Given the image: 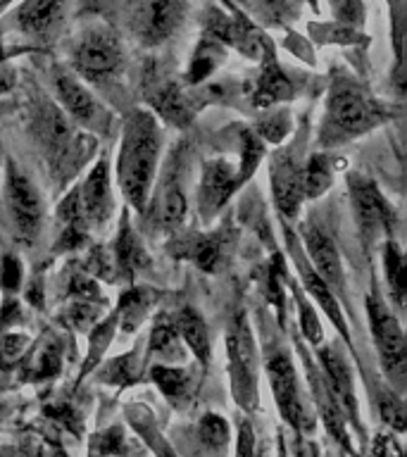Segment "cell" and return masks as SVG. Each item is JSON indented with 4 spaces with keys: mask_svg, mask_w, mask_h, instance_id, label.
Returning <instances> with one entry per match:
<instances>
[{
    "mask_svg": "<svg viewBox=\"0 0 407 457\" xmlns=\"http://www.w3.org/2000/svg\"><path fill=\"white\" fill-rule=\"evenodd\" d=\"M367 312H370L371 334H374V343H377L386 377H388L395 391L403 393L407 371V350L403 328H400L398 320L393 317V312L377 291L371 293V298L367 300Z\"/></svg>",
    "mask_w": 407,
    "mask_h": 457,
    "instance_id": "5b68a950",
    "label": "cell"
},
{
    "mask_svg": "<svg viewBox=\"0 0 407 457\" xmlns=\"http://www.w3.org/2000/svg\"><path fill=\"white\" fill-rule=\"evenodd\" d=\"M129 414V421L134 424V428L138 434L143 436V441L148 443L150 448L155 450L157 457H177V453L164 443V436L157 434L155 428V421H153V414L148 410H143V407H129L127 410Z\"/></svg>",
    "mask_w": 407,
    "mask_h": 457,
    "instance_id": "4316f807",
    "label": "cell"
},
{
    "mask_svg": "<svg viewBox=\"0 0 407 457\" xmlns=\"http://www.w3.org/2000/svg\"><path fill=\"white\" fill-rule=\"evenodd\" d=\"M367 457H403V450H400V443L393 436L377 434Z\"/></svg>",
    "mask_w": 407,
    "mask_h": 457,
    "instance_id": "f35d334b",
    "label": "cell"
},
{
    "mask_svg": "<svg viewBox=\"0 0 407 457\" xmlns=\"http://www.w3.org/2000/svg\"><path fill=\"white\" fill-rule=\"evenodd\" d=\"M21 284V264L17 257L5 255L0 260V286L7 293H14Z\"/></svg>",
    "mask_w": 407,
    "mask_h": 457,
    "instance_id": "d590c367",
    "label": "cell"
},
{
    "mask_svg": "<svg viewBox=\"0 0 407 457\" xmlns=\"http://www.w3.org/2000/svg\"><path fill=\"white\" fill-rule=\"evenodd\" d=\"M3 414H5V405L0 403V420H3Z\"/></svg>",
    "mask_w": 407,
    "mask_h": 457,
    "instance_id": "7dc6e473",
    "label": "cell"
},
{
    "mask_svg": "<svg viewBox=\"0 0 407 457\" xmlns=\"http://www.w3.org/2000/svg\"><path fill=\"white\" fill-rule=\"evenodd\" d=\"M386 120L377 100L370 98L353 84H336L327 103V114L321 121L320 143L327 148L367 134Z\"/></svg>",
    "mask_w": 407,
    "mask_h": 457,
    "instance_id": "7a4b0ae2",
    "label": "cell"
},
{
    "mask_svg": "<svg viewBox=\"0 0 407 457\" xmlns=\"http://www.w3.org/2000/svg\"><path fill=\"white\" fill-rule=\"evenodd\" d=\"M186 255L191 257L193 262L203 267V270H214L217 264H220V255H221V243L217 238H200V241L191 243V248Z\"/></svg>",
    "mask_w": 407,
    "mask_h": 457,
    "instance_id": "1f68e13d",
    "label": "cell"
},
{
    "mask_svg": "<svg viewBox=\"0 0 407 457\" xmlns=\"http://www.w3.org/2000/svg\"><path fill=\"white\" fill-rule=\"evenodd\" d=\"M286 98H293V84L284 77V71L278 70L277 62H267L262 67V74L257 77L253 100L257 105H271V103Z\"/></svg>",
    "mask_w": 407,
    "mask_h": 457,
    "instance_id": "603a6c76",
    "label": "cell"
},
{
    "mask_svg": "<svg viewBox=\"0 0 407 457\" xmlns=\"http://www.w3.org/2000/svg\"><path fill=\"white\" fill-rule=\"evenodd\" d=\"M117 255H120V264L127 271L141 270V264H145V253H143V245L138 243L136 234L129 227V221H124L120 234V243H117Z\"/></svg>",
    "mask_w": 407,
    "mask_h": 457,
    "instance_id": "f546056e",
    "label": "cell"
},
{
    "mask_svg": "<svg viewBox=\"0 0 407 457\" xmlns=\"http://www.w3.org/2000/svg\"><path fill=\"white\" fill-rule=\"evenodd\" d=\"M186 14L184 0H141L134 10V31L143 43L167 41Z\"/></svg>",
    "mask_w": 407,
    "mask_h": 457,
    "instance_id": "9c48e42d",
    "label": "cell"
},
{
    "mask_svg": "<svg viewBox=\"0 0 407 457\" xmlns=\"http://www.w3.org/2000/svg\"><path fill=\"white\" fill-rule=\"evenodd\" d=\"M291 250L295 253V262H298V271L300 277H303V284H305V288L314 295V300L320 303L321 310L334 320L336 328L341 331L345 338H348V331H345V324H343V317H341V307H338V303H336L334 293H331V288L327 286V281L317 274V271L312 270V264H310V260H307L305 255H300V250L295 248V245H291Z\"/></svg>",
    "mask_w": 407,
    "mask_h": 457,
    "instance_id": "ffe728a7",
    "label": "cell"
},
{
    "mask_svg": "<svg viewBox=\"0 0 407 457\" xmlns=\"http://www.w3.org/2000/svg\"><path fill=\"white\" fill-rule=\"evenodd\" d=\"M384 267H386V278L391 286L393 298L398 305H403V291H405V281H403V253L398 250L395 243H386L384 248Z\"/></svg>",
    "mask_w": 407,
    "mask_h": 457,
    "instance_id": "4dcf8cb0",
    "label": "cell"
},
{
    "mask_svg": "<svg viewBox=\"0 0 407 457\" xmlns=\"http://www.w3.org/2000/svg\"><path fill=\"white\" fill-rule=\"evenodd\" d=\"M241 177L227 160H210L203 167V181H200L198 203L203 210V217L210 220L217 210L228 200V195L236 191Z\"/></svg>",
    "mask_w": 407,
    "mask_h": 457,
    "instance_id": "5bb4252c",
    "label": "cell"
},
{
    "mask_svg": "<svg viewBox=\"0 0 407 457\" xmlns=\"http://www.w3.org/2000/svg\"><path fill=\"white\" fill-rule=\"evenodd\" d=\"M100 378L105 384L114 386H127L141 381V357H138V350H131L127 355L110 360L105 370H100Z\"/></svg>",
    "mask_w": 407,
    "mask_h": 457,
    "instance_id": "484cf974",
    "label": "cell"
},
{
    "mask_svg": "<svg viewBox=\"0 0 407 457\" xmlns=\"http://www.w3.org/2000/svg\"><path fill=\"white\" fill-rule=\"evenodd\" d=\"M174 327H177L181 341L195 353L200 367L205 370L210 364V338H207V327L203 324V317L198 312H193L191 307H186L174 320Z\"/></svg>",
    "mask_w": 407,
    "mask_h": 457,
    "instance_id": "44dd1931",
    "label": "cell"
},
{
    "mask_svg": "<svg viewBox=\"0 0 407 457\" xmlns=\"http://www.w3.org/2000/svg\"><path fill=\"white\" fill-rule=\"evenodd\" d=\"M293 457H320V445L307 438V436L295 434V441H293Z\"/></svg>",
    "mask_w": 407,
    "mask_h": 457,
    "instance_id": "b9f144b4",
    "label": "cell"
},
{
    "mask_svg": "<svg viewBox=\"0 0 407 457\" xmlns=\"http://www.w3.org/2000/svg\"><path fill=\"white\" fill-rule=\"evenodd\" d=\"M220 48H217V43H210L205 41L203 46L198 48L195 57H193V64H191V71H188V79L191 81H200V79H205L210 71L214 70V64L220 62Z\"/></svg>",
    "mask_w": 407,
    "mask_h": 457,
    "instance_id": "836d02e7",
    "label": "cell"
},
{
    "mask_svg": "<svg viewBox=\"0 0 407 457\" xmlns=\"http://www.w3.org/2000/svg\"><path fill=\"white\" fill-rule=\"evenodd\" d=\"M303 241H305L307 255H310V264H314V271L327 281L328 288L331 286L341 288L343 270L334 241L320 227H314V224H307L303 228Z\"/></svg>",
    "mask_w": 407,
    "mask_h": 457,
    "instance_id": "2e32d148",
    "label": "cell"
},
{
    "mask_svg": "<svg viewBox=\"0 0 407 457\" xmlns=\"http://www.w3.org/2000/svg\"><path fill=\"white\" fill-rule=\"evenodd\" d=\"M378 412H381V420L393 428L403 434L405 431V407H403V400H400V393H386L378 398Z\"/></svg>",
    "mask_w": 407,
    "mask_h": 457,
    "instance_id": "d6a6232c",
    "label": "cell"
},
{
    "mask_svg": "<svg viewBox=\"0 0 407 457\" xmlns=\"http://www.w3.org/2000/svg\"><path fill=\"white\" fill-rule=\"evenodd\" d=\"M295 293H298V291H295ZM298 305H300V314H303V317H300V327H303V334H305L307 341L317 345V343L321 341V327H320V321H317V317H314L312 310L307 307L305 298H303L300 293H298Z\"/></svg>",
    "mask_w": 407,
    "mask_h": 457,
    "instance_id": "8d00e7d4",
    "label": "cell"
},
{
    "mask_svg": "<svg viewBox=\"0 0 407 457\" xmlns=\"http://www.w3.org/2000/svg\"><path fill=\"white\" fill-rule=\"evenodd\" d=\"M55 93L64 110L79 120L86 127H105V110L98 105V100L93 98L91 93L86 91L84 86L79 84L77 79L70 74H57L55 77Z\"/></svg>",
    "mask_w": 407,
    "mask_h": 457,
    "instance_id": "9a60e30c",
    "label": "cell"
},
{
    "mask_svg": "<svg viewBox=\"0 0 407 457\" xmlns=\"http://www.w3.org/2000/svg\"><path fill=\"white\" fill-rule=\"evenodd\" d=\"M77 207L84 227H105L112 214V191H110V167L103 157L84 186L77 191Z\"/></svg>",
    "mask_w": 407,
    "mask_h": 457,
    "instance_id": "7c38bea8",
    "label": "cell"
},
{
    "mask_svg": "<svg viewBox=\"0 0 407 457\" xmlns=\"http://www.w3.org/2000/svg\"><path fill=\"white\" fill-rule=\"evenodd\" d=\"M260 131H262L264 138H270V141H281V138L288 134V117H286V112L274 114V117H270L267 121H262Z\"/></svg>",
    "mask_w": 407,
    "mask_h": 457,
    "instance_id": "60d3db41",
    "label": "cell"
},
{
    "mask_svg": "<svg viewBox=\"0 0 407 457\" xmlns=\"http://www.w3.org/2000/svg\"><path fill=\"white\" fill-rule=\"evenodd\" d=\"M255 431L250 427V421H243L238 428V438H236V457H255Z\"/></svg>",
    "mask_w": 407,
    "mask_h": 457,
    "instance_id": "ab89813d",
    "label": "cell"
},
{
    "mask_svg": "<svg viewBox=\"0 0 407 457\" xmlns=\"http://www.w3.org/2000/svg\"><path fill=\"white\" fill-rule=\"evenodd\" d=\"M320 374L327 384L331 398L341 410L343 420L350 421L355 427L357 434H362V424H360V410H357L355 386H353V371L348 362L336 348H321L320 350Z\"/></svg>",
    "mask_w": 407,
    "mask_h": 457,
    "instance_id": "30bf717a",
    "label": "cell"
},
{
    "mask_svg": "<svg viewBox=\"0 0 407 457\" xmlns=\"http://www.w3.org/2000/svg\"><path fill=\"white\" fill-rule=\"evenodd\" d=\"M150 353L160 357L162 364L184 360L181 336H179L174 321L157 320L155 328H153V336H150Z\"/></svg>",
    "mask_w": 407,
    "mask_h": 457,
    "instance_id": "cb8c5ba5",
    "label": "cell"
},
{
    "mask_svg": "<svg viewBox=\"0 0 407 457\" xmlns=\"http://www.w3.org/2000/svg\"><path fill=\"white\" fill-rule=\"evenodd\" d=\"M255 457H267V445H260V448H255Z\"/></svg>",
    "mask_w": 407,
    "mask_h": 457,
    "instance_id": "f6af8a7d",
    "label": "cell"
},
{
    "mask_svg": "<svg viewBox=\"0 0 407 457\" xmlns=\"http://www.w3.org/2000/svg\"><path fill=\"white\" fill-rule=\"evenodd\" d=\"M150 378L155 381L157 388L162 391L164 398L170 400L174 407H181V410H184V407L191 405L193 398H195L198 381H195L191 370L160 362L150 370Z\"/></svg>",
    "mask_w": 407,
    "mask_h": 457,
    "instance_id": "ac0fdd59",
    "label": "cell"
},
{
    "mask_svg": "<svg viewBox=\"0 0 407 457\" xmlns=\"http://www.w3.org/2000/svg\"><path fill=\"white\" fill-rule=\"evenodd\" d=\"M7 5H10V0H0V12H3Z\"/></svg>",
    "mask_w": 407,
    "mask_h": 457,
    "instance_id": "bcb514c9",
    "label": "cell"
},
{
    "mask_svg": "<svg viewBox=\"0 0 407 457\" xmlns=\"http://www.w3.org/2000/svg\"><path fill=\"white\" fill-rule=\"evenodd\" d=\"M12 84H14V71L7 67V62H3V60H0V93L10 91V88H12Z\"/></svg>",
    "mask_w": 407,
    "mask_h": 457,
    "instance_id": "7bdbcfd3",
    "label": "cell"
},
{
    "mask_svg": "<svg viewBox=\"0 0 407 457\" xmlns=\"http://www.w3.org/2000/svg\"><path fill=\"white\" fill-rule=\"evenodd\" d=\"M350 193H353V205H355L357 221H360L364 236L374 238V236L391 231L395 212L386 203V198L381 195L374 181L355 177L350 181Z\"/></svg>",
    "mask_w": 407,
    "mask_h": 457,
    "instance_id": "8fae6325",
    "label": "cell"
},
{
    "mask_svg": "<svg viewBox=\"0 0 407 457\" xmlns=\"http://www.w3.org/2000/svg\"><path fill=\"white\" fill-rule=\"evenodd\" d=\"M74 67L88 81H100V79L112 77L121 64V48L114 34L105 29H96L81 36V41L74 46L71 53Z\"/></svg>",
    "mask_w": 407,
    "mask_h": 457,
    "instance_id": "52a82bcc",
    "label": "cell"
},
{
    "mask_svg": "<svg viewBox=\"0 0 407 457\" xmlns=\"http://www.w3.org/2000/svg\"><path fill=\"white\" fill-rule=\"evenodd\" d=\"M134 453L121 427H110L91 441L88 457H129Z\"/></svg>",
    "mask_w": 407,
    "mask_h": 457,
    "instance_id": "83f0119b",
    "label": "cell"
},
{
    "mask_svg": "<svg viewBox=\"0 0 407 457\" xmlns=\"http://www.w3.org/2000/svg\"><path fill=\"white\" fill-rule=\"evenodd\" d=\"M160 129L155 117L145 110H134L127 114L124 134H121L120 160H117V181L124 198L141 212L150 198V188L155 181L157 160H160Z\"/></svg>",
    "mask_w": 407,
    "mask_h": 457,
    "instance_id": "6da1fadb",
    "label": "cell"
},
{
    "mask_svg": "<svg viewBox=\"0 0 407 457\" xmlns=\"http://www.w3.org/2000/svg\"><path fill=\"white\" fill-rule=\"evenodd\" d=\"M271 191L281 214L295 217L305 191H303V167L288 153H278L277 160L271 162Z\"/></svg>",
    "mask_w": 407,
    "mask_h": 457,
    "instance_id": "4fadbf2b",
    "label": "cell"
},
{
    "mask_svg": "<svg viewBox=\"0 0 407 457\" xmlns=\"http://www.w3.org/2000/svg\"><path fill=\"white\" fill-rule=\"evenodd\" d=\"M5 200L20 238L31 241L38 234V228H41L43 200L38 188L34 186V181L14 162H7Z\"/></svg>",
    "mask_w": 407,
    "mask_h": 457,
    "instance_id": "8992f818",
    "label": "cell"
},
{
    "mask_svg": "<svg viewBox=\"0 0 407 457\" xmlns=\"http://www.w3.org/2000/svg\"><path fill=\"white\" fill-rule=\"evenodd\" d=\"M264 370H267V378H270L281 420L298 436L312 434L314 427H317L312 403L307 400L305 391L300 386L291 357L286 355L281 348H270L264 355Z\"/></svg>",
    "mask_w": 407,
    "mask_h": 457,
    "instance_id": "3957f363",
    "label": "cell"
},
{
    "mask_svg": "<svg viewBox=\"0 0 407 457\" xmlns=\"http://www.w3.org/2000/svg\"><path fill=\"white\" fill-rule=\"evenodd\" d=\"M64 14V0H27L21 3L14 20L24 34L50 36L60 27Z\"/></svg>",
    "mask_w": 407,
    "mask_h": 457,
    "instance_id": "e0dca14e",
    "label": "cell"
},
{
    "mask_svg": "<svg viewBox=\"0 0 407 457\" xmlns=\"http://www.w3.org/2000/svg\"><path fill=\"white\" fill-rule=\"evenodd\" d=\"M0 457H64L57 448H50L48 443H36V445H21V448L0 450Z\"/></svg>",
    "mask_w": 407,
    "mask_h": 457,
    "instance_id": "74e56055",
    "label": "cell"
},
{
    "mask_svg": "<svg viewBox=\"0 0 407 457\" xmlns=\"http://www.w3.org/2000/svg\"><path fill=\"white\" fill-rule=\"evenodd\" d=\"M157 110L162 114L164 120L174 121V124H186L191 120V107H188V100L181 96L177 86H167L160 98H157Z\"/></svg>",
    "mask_w": 407,
    "mask_h": 457,
    "instance_id": "f1b7e54d",
    "label": "cell"
},
{
    "mask_svg": "<svg viewBox=\"0 0 407 457\" xmlns=\"http://www.w3.org/2000/svg\"><path fill=\"white\" fill-rule=\"evenodd\" d=\"M184 167V153L177 148L164 164V174L157 186L153 210H155L157 227L167 228V231L177 228L186 217Z\"/></svg>",
    "mask_w": 407,
    "mask_h": 457,
    "instance_id": "ba28073f",
    "label": "cell"
},
{
    "mask_svg": "<svg viewBox=\"0 0 407 457\" xmlns=\"http://www.w3.org/2000/svg\"><path fill=\"white\" fill-rule=\"evenodd\" d=\"M277 457H291V455H288V445H286L284 431H278V438H277Z\"/></svg>",
    "mask_w": 407,
    "mask_h": 457,
    "instance_id": "ee69618b",
    "label": "cell"
},
{
    "mask_svg": "<svg viewBox=\"0 0 407 457\" xmlns=\"http://www.w3.org/2000/svg\"><path fill=\"white\" fill-rule=\"evenodd\" d=\"M195 438H198L200 448L205 450L210 457H224L228 443H231L227 420L217 412H205L195 427Z\"/></svg>",
    "mask_w": 407,
    "mask_h": 457,
    "instance_id": "7402d4cb",
    "label": "cell"
},
{
    "mask_svg": "<svg viewBox=\"0 0 407 457\" xmlns=\"http://www.w3.org/2000/svg\"><path fill=\"white\" fill-rule=\"evenodd\" d=\"M227 357L234 400L245 412H253L257 407V400H260V393H257V348L248 317L243 310H238L228 321Z\"/></svg>",
    "mask_w": 407,
    "mask_h": 457,
    "instance_id": "277c9868",
    "label": "cell"
},
{
    "mask_svg": "<svg viewBox=\"0 0 407 457\" xmlns=\"http://www.w3.org/2000/svg\"><path fill=\"white\" fill-rule=\"evenodd\" d=\"M29 338L21 334H7L0 338V367L5 370L10 364H14L17 360H21V355L27 353Z\"/></svg>",
    "mask_w": 407,
    "mask_h": 457,
    "instance_id": "e575fe53",
    "label": "cell"
},
{
    "mask_svg": "<svg viewBox=\"0 0 407 457\" xmlns=\"http://www.w3.org/2000/svg\"><path fill=\"white\" fill-rule=\"evenodd\" d=\"M334 181V164L331 157L314 155L307 167H303V191L305 198H320Z\"/></svg>",
    "mask_w": 407,
    "mask_h": 457,
    "instance_id": "d4e9b609",
    "label": "cell"
},
{
    "mask_svg": "<svg viewBox=\"0 0 407 457\" xmlns=\"http://www.w3.org/2000/svg\"><path fill=\"white\" fill-rule=\"evenodd\" d=\"M60 367H62V343L55 336H48L24 360L20 378L21 381H46L55 377Z\"/></svg>",
    "mask_w": 407,
    "mask_h": 457,
    "instance_id": "d6986e66",
    "label": "cell"
}]
</instances>
